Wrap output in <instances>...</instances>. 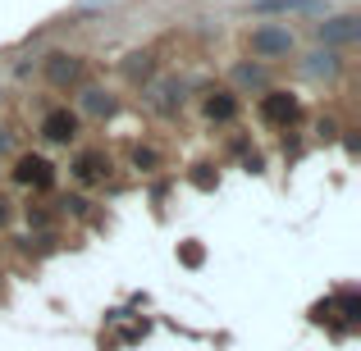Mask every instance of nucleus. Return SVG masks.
I'll use <instances>...</instances> for the list:
<instances>
[{"instance_id": "obj_1", "label": "nucleus", "mask_w": 361, "mask_h": 351, "mask_svg": "<svg viewBox=\"0 0 361 351\" xmlns=\"http://www.w3.org/2000/svg\"><path fill=\"white\" fill-rule=\"evenodd\" d=\"M261 119L270 123V128H293V123L302 119V101L293 96V91H265L261 96Z\"/></svg>"}, {"instance_id": "obj_2", "label": "nucleus", "mask_w": 361, "mask_h": 351, "mask_svg": "<svg viewBox=\"0 0 361 351\" xmlns=\"http://www.w3.org/2000/svg\"><path fill=\"white\" fill-rule=\"evenodd\" d=\"M14 183L18 187H32V192H46V187L55 183V165L46 155H32V151H27V155L14 160Z\"/></svg>"}, {"instance_id": "obj_3", "label": "nucleus", "mask_w": 361, "mask_h": 351, "mask_svg": "<svg viewBox=\"0 0 361 351\" xmlns=\"http://www.w3.org/2000/svg\"><path fill=\"white\" fill-rule=\"evenodd\" d=\"M82 55H69V51H55L46 55V82L51 87H73V82H82Z\"/></svg>"}, {"instance_id": "obj_4", "label": "nucleus", "mask_w": 361, "mask_h": 351, "mask_svg": "<svg viewBox=\"0 0 361 351\" xmlns=\"http://www.w3.org/2000/svg\"><path fill=\"white\" fill-rule=\"evenodd\" d=\"M252 51L261 55V60H279V55L293 51V32L288 27H256L252 32Z\"/></svg>"}, {"instance_id": "obj_5", "label": "nucleus", "mask_w": 361, "mask_h": 351, "mask_svg": "<svg viewBox=\"0 0 361 351\" xmlns=\"http://www.w3.org/2000/svg\"><path fill=\"white\" fill-rule=\"evenodd\" d=\"M42 137L46 141H73L78 137V115H73V110H51V115L42 119Z\"/></svg>"}, {"instance_id": "obj_6", "label": "nucleus", "mask_w": 361, "mask_h": 351, "mask_svg": "<svg viewBox=\"0 0 361 351\" xmlns=\"http://www.w3.org/2000/svg\"><path fill=\"white\" fill-rule=\"evenodd\" d=\"M106 174H110V160L101 155V151H82V155L73 160V178H78V183H101Z\"/></svg>"}, {"instance_id": "obj_7", "label": "nucleus", "mask_w": 361, "mask_h": 351, "mask_svg": "<svg viewBox=\"0 0 361 351\" xmlns=\"http://www.w3.org/2000/svg\"><path fill=\"white\" fill-rule=\"evenodd\" d=\"M202 110H206V119H211V123H229L233 115H238V96H233V91H211Z\"/></svg>"}, {"instance_id": "obj_8", "label": "nucleus", "mask_w": 361, "mask_h": 351, "mask_svg": "<svg viewBox=\"0 0 361 351\" xmlns=\"http://www.w3.org/2000/svg\"><path fill=\"white\" fill-rule=\"evenodd\" d=\"M361 32V18L357 14H343V18H329V23H320V42H353Z\"/></svg>"}, {"instance_id": "obj_9", "label": "nucleus", "mask_w": 361, "mask_h": 351, "mask_svg": "<svg viewBox=\"0 0 361 351\" xmlns=\"http://www.w3.org/2000/svg\"><path fill=\"white\" fill-rule=\"evenodd\" d=\"M329 310H338V319H343V328H353L357 319H361V297H357L353 288H343V292H338L334 301H329Z\"/></svg>"}, {"instance_id": "obj_10", "label": "nucleus", "mask_w": 361, "mask_h": 351, "mask_svg": "<svg viewBox=\"0 0 361 351\" xmlns=\"http://www.w3.org/2000/svg\"><path fill=\"white\" fill-rule=\"evenodd\" d=\"M82 110L97 115V119H110V115H115V96L101 91V87H87V91H82Z\"/></svg>"}, {"instance_id": "obj_11", "label": "nucleus", "mask_w": 361, "mask_h": 351, "mask_svg": "<svg viewBox=\"0 0 361 351\" xmlns=\"http://www.w3.org/2000/svg\"><path fill=\"white\" fill-rule=\"evenodd\" d=\"M307 73H311V78H334V73H338V55L334 51H316L311 64H307Z\"/></svg>"}, {"instance_id": "obj_12", "label": "nucleus", "mask_w": 361, "mask_h": 351, "mask_svg": "<svg viewBox=\"0 0 361 351\" xmlns=\"http://www.w3.org/2000/svg\"><path fill=\"white\" fill-rule=\"evenodd\" d=\"M123 73H128L133 82H142V78H151V73H156V64H151V55H147V51H133V55H128V64H123Z\"/></svg>"}, {"instance_id": "obj_13", "label": "nucleus", "mask_w": 361, "mask_h": 351, "mask_svg": "<svg viewBox=\"0 0 361 351\" xmlns=\"http://www.w3.org/2000/svg\"><path fill=\"white\" fill-rule=\"evenodd\" d=\"M174 106H183V101H174V82H160L156 87V110L160 115H174Z\"/></svg>"}, {"instance_id": "obj_14", "label": "nucleus", "mask_w": 361, "mask_h": 351, "mask_svg": "<svg viewBox=\"0 0 361 351\" xmlns=\"http://www.w3.org/2000/svg\"><path fill=\"white\" fill-rule=\"evenodd\" d=\"M178 260H183V264H192V269H197V264L206 260V251H202L197 242H183V246H178Z\"/></svg>"}, {"instance_id": "obj_15", "label": "nucleus", "mask_w": 361, "mask_h": 351, "mask_svg": "<svg viewBox=\"0 0 361 351\" xmlns=\"http://www.w3.org/2000/svg\"><path fill=\"white\" fill-rule=\"evenodd\" d=\"M192 187H202V192H211V187H215L211 165H197V169H192Z\"/></svg>"}, {"instance_id": "obj_16", "label": "nucleus", "mask_w": 361, "mask_h": 351, "mask_svg": "<svg viewBox=\"0 0 361 351\" xmlns=\"http://www.w3.org/2000/svg\"><path fill=\"white\" fill-rule=\"evenodd\" d=\"M316 0H261V9H307Z\"/></svg>"}, {"instance_id": "obj_17", "label": "nucleus", "mask_w": 361, "mask_h": 351, "mask_svg": "<svg viewBox=\"0 0 361 351\" xmlns=\"http://www.w3.org/2000/svg\"><path fill=\"white\" fill-rule=\"evenodd\" d=\"M133 165H137V169H156V151H133Z\"/></svg>"}, {"instance_id": "obj_18", "label": "nucleus", "mask_w": 361, "mask_h": 351, "mask_svg": "<svg viewBox=\"0 0 361 351\" xmlns=\"http://www.w3.org/2000/svg\"><path fill=\"white\" fill-rule=\"evenodd\" d=\"M238 82H252V87H256V82H261V69H256V64H243V69H238Z\"/></svg>"}, {"instance_id": "obj_19", "label": "nucleus", "mask_w": 361, "mask_h": 351, "mask_svg": "<svg viewBox=\"0 0 361 351\" xmlns=\"http://www.w3.org/2000/svg\"><path fill=\"white\" fill-rule=\"evenodd\" d=\"M9 151V128H0V155Z\"/></svg>"}]
</instances>
